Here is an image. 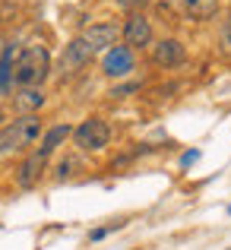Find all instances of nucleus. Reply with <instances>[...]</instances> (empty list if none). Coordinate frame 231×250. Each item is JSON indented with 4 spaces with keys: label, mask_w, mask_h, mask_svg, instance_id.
I'll return each instance as SVG.
<instances>
[{
    "label": "nucleus",
    "mask_w": 231,
    "mask_h": 250,
    "mask_svg": "<svg viewBox=\"0 0 231 250\" xmlns=\"http://www.w3.org/2000/svg\"><path fill=\"white\" fill-rule=\"evenodd\" d=\"M152 22H149L143 13H130L127 16V22L121 25V38H124V44H127L130 51H143V48H149L152 44Z\"/></svg>",
    "instance_id": "6"
},
{
    "label": "nucleus",
    "mask_w": 231,
    "mask_h": 250,
    "mask_svg": "<svg viewBox=\"0 0 231 250\" xmlns=\"http://www.w3.org/2000/svg\"><path fill=\"white\" fill-rule=\"evenodd\" d=\"M42 133H44V121L38 114H19L16 121L0 127V159L32 152V146H38Z\"/></svg>",
    "instance_id": "1"
},
{
    "label": "nucleus",
    "mask_w": 231,
    "mask_h": 250,
    "mask_svg": "<svg viewBox=\"0 0 231 250\" xmlns=\"http://www.w3.org/2000/svg\"><path fill=\"white\" fill-rule=\"evenodd\" d=\"M16 54H19L16 44H3V51H0V102L13 98V92H16V83H13V67H16Z\"/></svg>",
    "instance_id": "10"
},
{
    "label": "nucleus",
    "mask_w": 231,
    "mask_h": 250,
    "mask_svg": "<svg viewBox=\"0 0 231 250\" xmlns=\"http://www.w3.org/2000/svg\"><path fill=\"white\" fill-rule=\"evenodd\" d=\"M184 13H187L190 19H196V22H206V19H212L215 13H219L222 0H181Z\"/></svg>",
    "instance_id": "13"
},
{
    "label": "nucleus",
    "mask_w": 231,
    "mask_h": 250,
    "mask_svg": "<svg viewBox=\"0 0 231 250\" xmlns=\"http://www.w3.org/2000/svg\"><path fill=\"white\" fill-rule=\"evenodd\" d=\"M95 57H98V54L89 48V42H85L83 35H76L73 42H70L67 48H63V54L57 57V70H54V73L61 76V80H73V76L83 73V70L89 67V63L95 61Z\"/></svg>",
    "instance_id": "4"
},
{
    "label": "nucleus",
    "mask_w": 231,
    "mask_h": 250,
    "mask_svg": "<svg viewBox=\"0 0 231 250\" xmlns=\"http://www.w3.org/2000/svg\"><path fill=\"white\" fill-rule=\"evenodd\" d=\"M228 215H231V206H228Z\"/></svg>",
    "instance_id": "20"
},
{
    "label": "nucleus",
    "mask_w": 231,
    "mask_h": 250,
    "mask_svg": "<svg viewBox=\"0 0 231 250\" xmlns=\"http://www.w3.org/2000/svg\"><path fill=\"white\" fill-rule=\"evenodd\" d=\"M187 61V48H184L177 38H162L152 44V63L162 70H174Z\"/></svg>",
    "instance_id": "9"
},
{
    "label": "nucleus",
    "mask_w": 231,
    "mask_h": 250,
    "mask_svg": "<svg viewBox=\"0 0 231 250\" xmlns=\"http://www.w3.org/2000/svg\"><path fill=\"white\" fill-rule=\"evenodd\" d=\"M44 102H48L44 89H16L13 92V108L19 114H38V108H44Z\"/></svg>",
    "instance_id": "12"
},
{
    "label": "nucleus",
    "mask_w": 231,
    "mask_h": 250,
    "mask_svg": "<svg viewBox=\"0 0 231 250\" xmlns=\"http://www.w3.org/2000/svg\"><path fill=\"white\" fill-rule=\"evenodd\" d=\"M219 51L225 57H231V10H228L225 22H222V29H219Z\"/></svg>",
    "instance_id": "15"
},
{
    "label": "nucleus",
    "mask_w": 231,
    "mask_h": 250,
    "mask_svg": "<svg viewBox=\"0 0 231 250\" xmlns=\"http://www.w3.org/2000/svg\"><path fill=\"white\" fill-rule=\"evenodd\" d=\"M79 35L89 42V48L95 51V54H105L108 48L117 44V38H121V25H117V22H95V25H89V29H83Z\"/></svg>",
    "instance_id": "8"
},
{
    "label": "nucleus",
    "mask_w": 231,
    "mask_h": 250,
    "mask_svg": "<svg viewBox=\"0 0 231 250\" xmlns=\"http://www.w3.org/2000/svg\"><path fill=\"white\" fill-rule=\"evenodd\" d=\"M70 136H73V146L79 152H102V149L111 146V124L105 117L92 114L83 124H76Z\"/></svg>",
    "instance_id": "3"
},
{
    "label": "nucleus",
    "mask_w": 231,
    "mask_h": 250,
    "mask_svg": "<svg viewBox=\"0 0 231 250\" xmlns=\"http://www.w3.org/2000/svg\"><path fill=\"white\" fill-rule=\"evenodd\" d=\"M196 159H200V149H190V152H184V155H181V168H190Z\"/></svg>",
    "instance_id": "19"
},
{
    "label": "nucleus",
    "mask_w": 231,
    "mask_h": 250,
    "mask_svg": "<svg viewBox=\"0 0 231 250\" xmlns=\"http://www.w3.org/2000/svg\"><path fill=\"white\" fill-rule=\"evenodd\" d=\"M0 51H3V44H0Z\"/></svg>",
    "instance_id": "21"
},
{
    "label": "nucleus",
    "mask_w": 231,
    "mask_h": 250,
    "mask_svg": "<svg viewBox=\"0 0 231 250\" xmlns=\"http://www.w3.org/2000/svg\"><path fill=\"white\" fill-rule=\"evenodd\" d=\"M140 89V83H127V85H117L114 92H111V95H117V98H124V95H130V92H136Z\"/></svg>",
    "instance_id": "18"
},
{
    "label": "nucleus",
    "mask_w": 231,
    "mask_h": 250,
    "mask_svg": "<svg viewBox=\"0 0 231 250\" xmlns=\"http://www.w3.org/2000/svg\"><path fill=\"white\" fill-rule=\"evenodd\" d=\"M79 168H83L79 155H63V159L54 165V181H70V177H73Z\"/></svg>",
    "instance_id": "14"
},
{
    "label": "nucleus",
    "mask_w": 231,
    "mask_h": 250,
    "mask_svg": "<svg viewBox=\"0 0 231 250\" xmlns=\"http://www.w3.org/2000/svg\"><path fill=\"white\" fill-rule=\"evenodd\" d=\"M121 228V222H114V225H105V228H95V231H89V241H102V238H108L111 231H117Z\"/></svg>",
    "instance_id": "16"
},
{
    "label": "nucleus",
    "mask_w": 231,
    "mask_h": 250,
    "mask_svg": "<svg viewBox=\"0 0 231 250\" xmlns=\"http://www.w3.org/2000/svg\"><path fill=\"white\" fill-rule=\"evenodd\" d=\"M70 133H73V127H70V124H54V127H48V130L42 133V140H38L35 152L44 155V159H51V155H54L57 149H61L63 143L70 140Z\"/></svg>",
    "instance_id": "11"
},
{
    "label": "nucleus",
    "mask_w": 231,
    "mask_h": 250,
    "mask_svg": "<svg viewBox=\"0 0 231 250\" xmlns=\"http://www.w3.org/2000/svg\"><path fill=\"white\" fill-rule=\"evenodd\" d=\"M117 6L127 10V13H140L143 6H146V0H117Z\"/></svg>",
    "instance_id": "17"
},
{
    "label": "nucleus",
    "mask_w": 231,
    "mask_h": 250,
    "mask_svg": "<svg viewBox=\"0 0 231 250\" xmlns=\"http://www.w3.org/2000/svg\"><path fill=\"white\" fill-rule=\"evenodd\" d=\"M44 171H48V159H44V155H38L35 149H32V152H25V159L19 162V168H16V184L22 190H32V187H38V184H42Z\"/></svg>",
    "instance_id": "7"
},
{
    "label": "nucleus",
    "mask_w": 231,
    "mask_h": 250,
    "mask_svg": "<svg viewBox=\"0 0 231 250\" xmlns=\"http://www.w3.org/2000/svg\"><path fill=\"white\" fill-rule=\"evenodd\" d=\"M136 70V51H130L127 44H114L102 54V73L108 80H124Z\"/></svg>",
    "instance_id": "5"
},
{
    "label": "nucleus",
    "mask_w": 231,
    "mask_h": 250,
    "mask_svg": "<svg viewBox=\"0 0 231 250\" xmlns=\"http://www.w3.org/2000/svg\"><path fill=\"white\" fill-rule=\"evenodd\" d=\"M51 70H54L51 67V51L44 44H29V48H19L16 54L13 83H16V89H42Z\"/></svg>",
    "instance_id": "2"
}]
</instances>
